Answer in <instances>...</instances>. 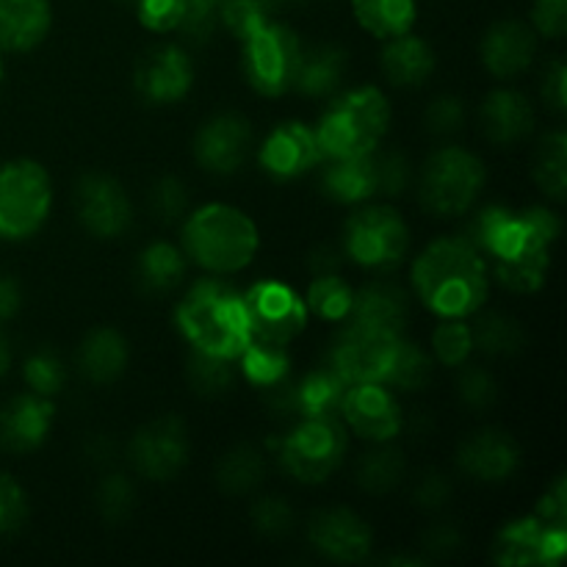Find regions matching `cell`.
<instances>
[{"label":"cell","instance_id":"1","mask_svg":"<svg viewBox=\"0 0 567 567\" xmlns=\"http://www.w3.org/2000/svg\"><path fill=\"white\" fill-rule=\"evenodd\" d=\"M413 286L424 308L441 319L474 316L487 299L485 255L463 236L437 238L415 258Z\"/></svg>","mask_w":567,"mask_h":567},{"label":"cell","instance_id":"2","mask_svg":"<svg viewBox=\"0 0 567 567\" xmlns=\"http://www.w3.org/2000/svg\"><path fill=\"white\" fill-rule=\"evenodd\" d=\"M177 327L197 352L236 360L247 347L244 299L227 280L199 277L177 308Z\"/></svg>","mask_w":567,"mask_h":567},{"label":"cell","instance_id":"3","mask_svg":"<svg viewBox=\"0 0 567 567\" xmlns=\"http://www.w3.org/2000/svg\"><path fill=\"white\" fill-rule=\"evenodd\" d=\"M258 227L244 210L210 203L194 210L183 227V252L210 275H233L252 264L258 252Z\"/></svg>","mask_w":567,"mask_h":567},{"label":"cell","instance_id":"4","mask_svg":"<svg viewBox=\"0 0 567 567\" xmlns=\"http://www.w3.org/2000/svg\"><path fill=\"white\" fill-rule=\"evenodd\" d=\"M391 122V105L377 86H360L324 111L316 131L324 158H354L380 147Z\"/></svg>","mask_w":567,"mask_h":567},{"label":"cell","instance_id":"5","mask_svg":"<svg viewBox=\"0 0 567 567\" xmlns=\"http://www.w3.org/2000/svg\"><path fill=\"white\" fill-rule=\"evenodd\" d=\"M559 230H563L559 216L540 205L526 210L491 205L476 214L463 238H468L482 255H491L493 260H509L535 249H551Z\"/></svg>","mask_w":567,"mask_h":567},{"label":"cell","instance_id":"6","mask_svg":"<svg viewBox=\"0 0 567 567\" xmlns=\"http://www.w3.org/2000/svg\"><path fill=\"white\" fill-rule=\"evenodd\" d=\"M485 186V166L463 147H443L421 169L419 194L430 214L460 216Z\"/></svg>","mask_w":567,"mask_h":567},{"label":"cell","instance_id":"7","mask_svg":"<svg viewBox=\"0 0 567 567\" xmlns=\"http://www.w3.org/2000/svg\"><path fill=\"white\" fill-rule=\"evenodd\" d=\"M53 203V188L42 164L37 161H9L0 166V236H33L44 225Z\"/></svg>","mask_w":567,"mask_h":567},{"label":"cell","instance_id":"8","mask_svg":"<svg viewBox=\"0 0 567 567\" xmlns=\"http://www.w3.org/2000/svg\"><path fill=\"white\" fill-rule=\"evenodd\" d=\"M347 457V430L341 419H302V424L280 441V463L305 485L327 482Z\"/></svg>","mask_w":567,"mask_h":567},{"label":"cell","instance_id":"9","mask_svg":"<svg viewBox=\"0 0 567 567\" xmlns=\"http://www.w3.org/2000/svg\"><path fill=\"white\" fill-rule=\"evenodd\" d=\"M410 247V230L402 216L385 205H365L347 221L343 249L365 269L385 271L402 264Z\"/></svg>","mask_w":567,"mask_h":567},{"label":"cell","instance_id":"10","mask_svg":"<svg viewBox=\"0 0 567 567\" xmlns=\"http://www.w3.org/2000/svg\"><path fill=\"white\" fill-rule=\"evenodd\" d=\"M302 42L297 33L280 22H266L260 31L244 39V72L255 92L277 97L293 89Z\"/></svg>","mask_w":567,"mask_h":567},{"label":"cell","instance_id":"11","mask_svg":"<svg viewBox=\"0 0 567 567\" xmlns=\"http://www.w3.org/2000/svg\"><path fill=\"white\" fill-rule=\"evenodd\" d=\"M244 313H247L249 341L271 343V347H291L308 324V305L302 302L291 286L280 280H264L241 293Z\"/></svg>","mask_w":567,"mask_h":567},{"label":"cell","instance_id":"12","mask_svg":"<svg viewBox=\"0 0 567 567\" xmlns=\"http://www.w3.org/2000/svg\"><path fill=\"white\" fill-rule=\"evenodd\" d=\"M347 321L349 327L338 336L330 363L341 371L349 385H360V382H382L385 385L388 369H391L402 336L363 324V321Z\"/></svg>","mask_w":567,"mask_h":567},{"label":"cell","instance_id":"13","mask_svg":"<svg viewBox=\"0 0 567 567\" xmlns=\"http://www.w3.org/2000/svg\"><path fill=\"white\" fill-rule=\"evenodd\" d=\"M567 551V532L543 524L537 515L513 520L493 540V563L504 567L559 565Z\"/></svg>","mask_w":567,"mask_h":567},{"label":"cell","instance_id":"14","mask_svg":"<svg viewBox=\"0 0 567 567\" xmlns=\"http://www.w3.org/2000/svg\"><path fill=\"white\" fill-rule=\"evenodd\" d=\"M131 463L142 476L153 482H166L181 474V468L188 460V432L183 421L177 419H158L153 424L142 426L133 435Z\"/></svg>","mask_w":567,"mask_h":567},{"label":"cell","instance_id":"15","mask_svg":"<svg viewBox=\"0 0 567 567\" xmlns=\"http://www.w3.org/2000/svg\"><path fill=\"white\" fill-rule=\"evenodd\" d=\"M341 419L347 421L354 435L374 443L393 441L404 424L396 396L382 382H360V385L349 388Z\"/></svg>","mask_w":567,"mask_h":567},{"label":"cell","instance_id":"16","mask_svg":"<svg viewBox=\"0 0 567 567\" xmlns=\"http://www.w3.org/2000/svg\"><path fill=\"white\" fill-rule=\"evenodd\" d=\"M252 144V127L241 114H219L199 127L194 138V158L214 175L241 169Z\"/></svg>","mask_w":567,"mask_h":567},{"label":"cell","instance_id":"17","mask_svg":"<svg viewBox=\"0 0 567 567\" xmlns=\"http://www.w3.org/2000/svg\"><path fill=\"white\" fill-rule=\"evenodd\" d=\"M78 216L97 238H116L131 225V199L109 175H86L78 183Z\"/></svg>","mask_w":567,"mask_h":567},{"label":"cell","instance_id":"18","mask_svg":"<svg viewBox=\"0 0 567 567\" xmlns=\"http://www.w3.org/2000/svg\"><path fill=\"white\" fill-rule=\"evenodd\" d=\"M194 83L192 61L177 44H158L147 50L136 64V89L144 100L155 105L177 103Z\"/></svg>","mask_w":567,"mask_h":567},{"label":"cell","instance_id":"19","mask_svg":"<svg viewBox=\"0 0 567 567\" xmlns=\"http://www.w3.org/2000/svg\"><path fill=\"white\" fill-rule=\"evenodd\" d=\"M321 155L316 131L305 122H280L260 147V166L277 181H293L313 169Z\"/></svg>","mask_w":567,"mask_h":567},{"label":"cell","instance_id":"20","mask_svg":"<svg viewBox=\"0 0 567 567\" xmlns=\"http://www.w3.org/2000/svg\"><path fill=\"white\" fill-rule=\"evenodd\" d=\"M371 529L352 509H327L310 524V543L332 563H363L371 551Z\"/></svg>","mask_w":567,"mask_h":567},{"label":"cell","instance_id":"21","mask_svg":"<svg viewBox=\"0 0 567 567\" xmlns=\"http://www.w3.org/2000/svg\"><path fill=\"white\" fill-rule=\"evenodd\" d=\"M460 468L480 482H504L520 465V446L509 432L482 430L457 452Z\"/></svg>","mask_w":567,"mask_h":567},{"label":"cell","instance_id":"22","mask_svg":"<svg viewBox=\"0 0 567 567\" xmlns=\"http://www.w3.org/2000/svg\"><path fill=\"white\" fill-rule=\"evenodd\" d=\"M53 402L39 393H22L0 410V446L9 452H33L53 426Z\"/></svg>","mask_w":567,"mask_h":567},{"label":"cell","instance_id":"23","mask_svg":"<svg viewBox=\"0 0 567 567\" xmlns=\"http://www.w3.org/2000/svg\"><path fill=\"white\" fill-rule=\"evenodd\" d=\"M537 53L535 28L518 20H502L482 39V61L496 78H515Z\"/></svg>","mask_w":567,"mask_h":567},{"label":"cell","instance_id":"24","mask_svg":"<svg viewBox=\"0 0 567 567\" xmlns=\"http://www.w3.org/2000/svg\"><path fill=\"white\" fill-rule=\"evenodd\" d=\"M482 131L496 144H515L535 127V111L520 92L498 89L482 103Z\"/></svg>","mask_w":567,"mask_h":567},{"label":"cell","instance_id":"25","mask_svg":"<svg viewBox=\"0 0 567 567\" xmlns=\"http://www.w3.org/2000/svg\"><path fill=\"white\" fill-rule=\"evenodd\" d=\"M435 70V50L430 42L415 33H399V37L385 39L382 48V72L393 86L413 89L421 86Z\"/></svg>","mask_w":567,"mask_h":567},{"label":"cell","instance_id":"26","mask_svg":"<svg viewBox=\"0 0 567 567\" xmlns=\"http://www.w3.org/2000/svg\"><path fill=\"white\" fill-rule=\"evenodd\" d=\"M50 22V0H0V48H37L48 37Z\"/></svg>","mask_w":567,"mask_h":567},{"label":"cell","instance_id":"27","mask_svg":"<svg viewBox=\"0 0 567 567\" xmlns=\"http://www.w3.org/2000/svg\"><path fill=\"white\" fill-rule=\"evenodd\" d=\"M408 316L410 305L408 297L402 293V288H396L393 282H371V286L354 291L349 319L402 336L404 327H408Z\"/></svg>","mask_w":567,"mask_h":567},{"label":"cell","instance_id":"28","mask_svg":"<svg viewBox=\"0 0 567 567\" xmlns=\"http://www.w3.org/2000/svg\"><path fill=\"white\" fill-rule=\"evenodd\" d=\"M374 153V150H371ZM371 153L354 155V158H330V164L321 172V192L330 199L343 205L365 203L377 197L374 161Z\"/></svg>","mask_w":567,"mask_h":567},{"label":"cell","instance_id":"29","mask_svg":"<svg viewBox=\"0 0 567 567\" xmlns=\"http://www.w3.org/2000/svg\"><path fill=\"white\" fill-rule=\"evenodd\" d=\"M349 388L352 385L343 380L341 371L327 360L324 365L305 374L302 382H297L299 415L302 419H341Z\"/></svg>","mask_w":567,"mask_h":567},{"label":"cell","instance_id":"30","mask_svg":"<svg viewBox=\"0 0 567 567\" xmlns=\"http://www.w3.org/2000/svg\"><path fill=\"white\" fill-rule=\"evenodd\" d=\"M349 55L338 44H321V48L302 50L293 75V89L308 97H327L341 86L347 75Z\"/></svg>","mask_w":567,"mask_h":567},{"label":"cell","instance_id":"31","mask_svg":"<svg viewBox=\"0 0 567 567\" xmlns=\"http://www.w3.org/2000/svg\"><path fill=\"white\" fill-rule=\"evenodd\" d=\"M78 365L92 382H114L127 365V341L111 327L92 330L78 349Z\"/></svg>","mask_w":567,"mask_h":567},{"label":"cell","instance_id":"32","mask_svg":"<svg viewBox=\"0 0 567 567\" xmlns=\"http://www.w3.org/2000/svg\"><path fill=\"white\" fill-rule=\"evenodd\" d=\"M352 11L360 25L377 39H393L413 31L415 0H352Z\"/></svg>","mask_w":567,"mask_h":567},{"label":"cell","instance_id":"33","mask_svg":"<svg viewBox=\"0 0 567 567\" xmlns=\"http://www.w3.org/2000/svg\"><path fill=\"white\" fill-rule=\"evenodd\" d=\"M136 277L144 286V291H172V288L186 277V252H181V249L172 247V244L166 241L150 244V247L138 255Z\"/></svg>","mask_w":567,"mask_h":567},{"label":"cell","instance_id":"34","mask_svg":"<svg viewBox=\"0 0 567 567\" xmlns=\"http://www.w3.org/2000/svg\"><path fill=\"white\" fill-rule=\"evenodd\" d=\"M236 360L241 363L244 377L258 388L275 385V382H280L291 371V352H288V347L247 341V347L241 349Z\"/></svg>","mask_w":567,"mask_h":567},{"label":"cell","instance_id":"35","mask_svg":"<svg viewBox=\"0 0 567 567\" xmlns=\"http://www.w3.org/2000/svg\"><path fill=\"white\" fill-rule=\"evenodd\" d=\"M496 280L515 293H535L546 282L548 266H551V249H535V252L518 255L509 260H493Z\"/></svg>","mask_w":567,"mask_h":567},{"label":"cell","instance_id":"36","mask_svg":"<svg viewBox=\"0 0 567 567\" xmlns=\"http://www.w3.org/2000/svg\"><path fill=\"white\" fill-rule=\"evenodd\" d=\"M532 172H535V181L548 197L563 199L567 188V138L563 131L548 133L540 142L535 155V164H532Z\"/></svg>","mask_w":567,"mask_h":567},{"label":"cell","instance_id":"37","mask_svg":"<svg viewBox=\"0 0 567 567\" xmlns=\"http://www.w3.org/2000/svg\"><path fill=\"white\" fill-rule=\"evenodd\" d=\"M354 291L347 280H341L338 275H316V280L310 282L308 297L305 305L308 310H313L319 319L324 321H347L352 313Z\"/></svg>","mask_w":567,"mask_h":567},{"label":"cell","instance_id":"38","mask_svg":"<svg viewBox=\"0 0 567 567\" xmlns=\"http://www.w3.org/2000/svg\"><path fill=\"white\" fill-rule=\"evenodd\" d=\"M260 480H264V460L252 446H236L221 457L216 468V482L221 491L236 493V496L255 491Z\"/></svg>","mask_w":567,"mask_h":567},{"label":"cell","instance_id":"39","mask_svg":"<svg viewBox=\"0 0 567 567\" xmlns=\"http://www.w3.org/2000/svg\"><path fill=\"white\" fill-rule=\"evenodd\" d=\"M432 380V360L419 343L399 341L396 354H393V363L388 369L385 385L399 388V391H421V388L430 385Z\"/></svg>","mask_w":567,"mask_h":567},{"label":"cell","instance_id":"40","mask_svg":"<svg viewBox=\"0 0 567 567\" xmlns=\"http://www.w3.org/2000/svg\"><path fill=\"white\" fill-rule=\"evenodd\" d=\"M471 332H474V347L487 354H515L524 347V330L509 316H482Z\"/></svg>","mask_w":567,"mask_h":567},{"label":"cell","instance_id":"41","mask_svg":"<svg viewBox=\"0 0 567 567\" xmlns=\"http://www.w3.org/2000/svg\"><path fill=\"white\" fill-rule=\"evenodd\" d=\"M404 476L402 454L393 449H377L365 454L358 465V485L369 493H388Z\"/></svg>","mask_w":567,"mask_h":567},{"label":"cell","instance_id":"42","mask_svg":"<svg viewBox=\"0 0 567 567\" xmlns=\"http://www.w3.org/2000/svg\"><path fill=\"white\" fill-rule=\"evenodd\" d=\"M233 360L216 358V354H205L194 349L192 360H188V385L199 393V396H221L230 391L233 380Z\"/></svg>","mask_w":567,"mask_h":567},{"label":"cell","instance_id":"43","mask_svg":"<svg viewBox=\"0 0 567 567\" xmlns=\"http://www.w3.org/2000/svg\"><path fill=\"white\" fill-rule=\"evenodd\" d=\"M432 352L443 365H463L474 352V332L463 319H443L432 332Z\"/></svg>","mask_w":567,"mask_h":567},{"label":"cell","instance_id":"44","mask_svg":"<svg viewBox=\"0 0 567 567\" xmlns=\"http://www.w3.org/2000/svg\"><path fill=\"white\" fill-rule=\"evenodd\" d=\"M271 0H219V20L236 39H249L266 25Z\"/></svg>","mask_w":567,"mask_h":567},{"label":"cell","instance_id":"45","mask_svg":"<svg viewBox=\"0 0 567 567\" xmlns=\"http://www.w3.org/2000/svg\"><path fill=\"white\" fill-rule=\"evenodd\" d=\"M22 374H25L31 393H39V396L44 399H53L55 393L64 388V365H61V360L55 358L53 352H48V349L31 354V358L25 360Z\"/></svg>","mask_w":567,"mask_h":567},{"label":"cell","instance_id":"46","mask_svg":"<svg viewBox=\"0 0 567 567\" xmlns=\"http://www.w3.org/2000/svg\"><path fill=\"white\" fill-rule=\"evenodd\" d=\"M133 502H136V493H133V485L127 482V476L111 474L100 482L97 509L109 524H122L133 513Z\"/></svg>","mask_w":567,"mask_h":567},{"label":"cell","instance_id":"47","mask_svg":"<svg viewBox=\"0 0 567 567\" xmlns=\"http://www.w3.org/2000/svg\"><path fill=\"white\" fill-rule=\"evenodd\" d=\"M374 161V181H377V197H399L408 192L410 186V164L402 153L391 150V153H371Z\"/></svg>","mask_w":567,"mask_h":567},{"label":"cell","instance_id":"48","mask_svg":"<svg viewBox=\"0 0 567 567\" xmlns=\"http://www.w3.org/2000/svg\"><path fill=\"white\" fill-rule=\"evenodd\" d=\"M216 22H219V0H186V11L177 25L183 39L192 44H203L214 37Z\"/></svg>","mask_w":567,"mask_h":567},{"label":"cell","instance_id":"49","mask_svg":"<svg viewBox=\"0 0 567 567\" xmlns=\"http://www.w3.org/2000/svg\"><path fill=\"white\" fill-rule=\"evenodd\" d=\"M457 391H460V399H463L468 408L485 410L491 408V404H496L498 382L491 371L480 369V365H465L457 377Z\"/></svg>","mask_w":567,"mask_h":567},{"label":"cell","instance_id":"50","mask_svg":"<svg viewBox=\"0 0 567 567\" xmlns=\"http://www.w3.org/2000/svg\"><path fill=\"white\" fill-rule=\"evenodd\" d=\"M150 208H153L155 219L175 221L186 214L188 208V192L177 177H161L150 192Z\"/></svg>","mask_w":567,"mask_h":567},{"label":"cell","instance_id":"51","mask_svg":"<svg viewBox=\"0 0 567 567\" xmlns=\"http://www.w3.org/2000/svg\"><path fill=\"white\" fill-rule=\"evenodd\" d=\"M186 11V0H138V20L155 33L177 31Z\"/></svg>","mask_w":567,"mask_h":567},{"label":"cell","instance_id":"52","mask_svg":"<svg viewBox=\"0 0 567 567\" xmlns=\"http://www.w3.org/2000/svg\"><path fill=\"white\" fill-rule=\"evenodd\" d=\"M252 524L260 535L266 537H282L293 524V513L282 498H260L252 507Z\"/></svg>","mask_w":567,"mask_h":567},{"label":"cell","instance_id":"53","mask_svg":"<svg viewBox=\"0 0 567 567\" xmlns=\"http://www.w3.org/2000/svg\"><path fill=\"white\" fill-rule=\"evenodd\" d=\"M424 122L426 131L435 133V136H452V133H457L465 122L463 103H460L457 97L443 94V97L432 100L430 109H426L424 114Z\"/></svg>","mask_w":567,"mask_h":567},{"label":"cell","instance_id":"54","mask_svg":"<svg viewBox=\"0 0 567 567\" xmlns=\"http://www.w3.org/2000/svg\"><path fill=\"white\" fill-rule=\"evenodd\" d=\"M28 515V502L22 487L9 474H0V535L20 529Z\"/></svg>","mask_w":567,"mask_h":567},{"label":"cell","instance_id":"55","mask_svg":"<svg viewBox=\"0 0 567 567\" xmlns=\"http://www.w3.org/2000/svg\"><path fill=\"white\" fill-rule=\"evenodd\" d=\"M535 31L546 39H559L567 31V0H535L532 6Z\"/></svg>","mask_w":567,"mask_h":567},{"label":"cell","instance_id":"56","mask_svg":"<svg viewBox=\"0 0 567 567\" xmlns=\"http://www.w3.org/2000/svg\"><path fill=\"white\" fill-rule=\"evenodd\" d=\"M537 518L543 520V524L554 526V529H565L567 526V487H565V476H559L557 482H554L551 491H546V496L540 498V504H537Z\"/></svg>","mask_w":567,"mask_h":567},{"label":"cell","instance_id":"57","mask_svg":"<svg viewBox=\"0 0 567 567\" xmlns=\"http://www.w3.org/2000/svg\"><path fill=\"white\" fill-rule=\"evenodd\" d=\"M543 97L554 111H565L567 100V70L563 59H554L543 72Z\"/></svg>","mask_w":567,"mask_h":567},{"label":"cell","instance_id":"58","mask_svg":"<svg viewBox=\"0 0 567 567\" xmlns=\"http://www.w3.org/2000/svg\"><path fill=\"white\" fill-rule=\"evenodd\" d=\"M449 496H452V485H449L446 476L441 474L424 476V480L415 485V502H419V507L424 509L443 507V504L449 502Z\"/></svg>","mask_w":567,"mask_h":567},{"label":"cell","instance_id":"59","mask_svg":"<svg viewBox=\"0 0 567 567\" xmlns=\"http://www.w3.org/2000/svg\"><path fill=\"white\" fill-rule=\"evenodd\" d=\"M424 548L432 557H449L460 548V532L454 526L437 524L424 535Z\"/></svg>","mask_w":567,"mask_h":567},{"label":"cell","instance_id":"60","mask_svg":"<svg viewBox=\"0 0 567 567\" xmlns=\"http://www.w3.org/2000/svg\"><path fill=\"white\" fill-rule=\"evenodd\" d=\"M20 302H22V293L14 277L0 275V321L11 319V316L20 310Z\"/></svg>","mask_w":567,"mask_h":567},{"label":"cell","instance_id":"61","mask_svg":"<svg viewBox=\"0 0 567 567\" xmlns=\"http://www.w3.org/2000/svg\"><path fill=\"white\" fill-rule=\"evenodd\" d=\"M338 266H341V252L332 247H319L313 255H310V269L316 275H336Z\"/></svg>","mask_w":567,"mask_h":567},{"label":"cell","instance_id":"62","mask_svg":"<svg viewBox=\"0 0 567 567\" xmlns=\"http://www.w3.org/2000/svg\"><path fill=\"white\" fill-rule=\"evenodd\" d=\"M9 363H11V349H9V341H6V338L0 336V380H3L6 371H9Z\"/></svg>","mask_w":567,"mask_h":567},{"label":"cell","instance_id":"63","mask_svg":"<svg viewBox=\"0 0 567 567\" xmlns=\"http://www.w3.org/2000/svg\"><path fill=\"white\" fill-rule=\"evenodd\" d=\"M0 78H3V64H0Z\"/></svg>","mask_w":567,"mask_h":567}]
</instances>
